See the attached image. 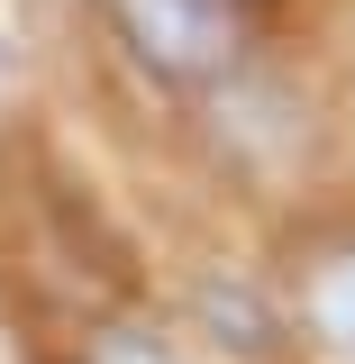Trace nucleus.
<instances>
[{
  "instance_id": "1",
  "label": "nucleus",
  "mask_w": 355,
  "mask_h": 364,
  "mask_svg": "<svg viewBox=\"0 0 355 364\" xmlns=\"http://www.w3.org/2000/svg\"><path fill=\"white\" fill-rule=\"evenodd\" d=\"M110 9L155 73H219L237 55V9L228 0H110Z\"/></svg>"
},
{
  "instance_id": "2",
  "label": "nucleus",
  "mask_w": 355,
  "mask_h": 364,
  "mask_svg": "<svg viewBox=\"0 0 355 364\" xmlns=\"http://www.w3.org/2000/svg\"><path fill=\"white\" fill-rule=\"evenodd\" d=\"M100 364H164V355H155V346H137V337H110V346H100Z\"/></svg>"
}]
</instances>
